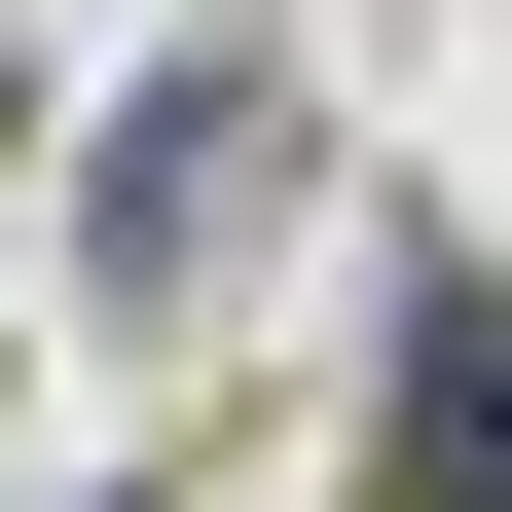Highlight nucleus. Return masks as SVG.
<instances>
[{
    "label": "nucleus",
    "mask_w": 512,
    "mask_h": 512,
    "mask_svg": "<svg viewBox=\"0 0 512 512\" xmlns=\"http://www.w3.org/2000/svg\"><path fill=\"white\" fill-rule=\"evenodd\" d=\"M256 220H293V74H256V37H183V74L74 110V293H147V330H183Z\"/></svg>",
    "instance_id": "f257e3e1"
},
{
    "label": "nucleus",
    "mask_w": 512,
    "mask_h": 512,
    "mask_svg": "<svg viewBox=\"0 0 512 512\" xmlns=\"http://www.w3.org/2000/svg\"><path fill=\"white\" fill-rule=\"evenodd\" d=\"M366 512H512V366H476V256L366 293Z\"/></svg>",
    "instance_id": "f03ea898"
},
{
    "label": "nucleus",
    "mask_w": 512,
    "mask_h": 512,
    "mask_svg": "<svg viewBox=\"0 0 512 512\" xmlns=\"http://www.w3.org/2000/svg\"><path fill=\"white\" fill-rule=\"evenodd\" d=\"M0 147H37V37H0Z\"/></svg>",
    "instance_id": "7ed1b4c3"
}]
</instances>
